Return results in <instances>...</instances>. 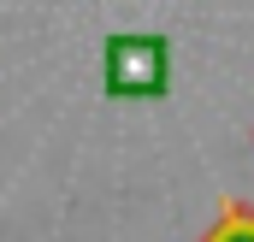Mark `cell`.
<instances>
[{"label":"cell","instance_id":"1","mask_svg":"<svg viewBox=\"0 0 254 242\" xmlns=\"http://www.w3.org/2000/svg\"><path fill=\"white\" fill-rule=\"evenodd\" d=\"M101 77H107V95L113 101H154V95L172 89V42L154 36V30L107 36Z\"/></svg>","mask_w":254,"mask_h":242},{"label":"cell","instance_id":"2","mask_svg":"<svg viewBox=\"0 0 254 242\" xmlns=\"http://www.w3.org/2000/svg\"><path fill=\"white\" fill-rule=\"evenodd\" d=\"M201 242H254V207H243V201L225 207V219H219Z\"/></svg>","mask_w":254,"mask_h":242}]
</instances>
